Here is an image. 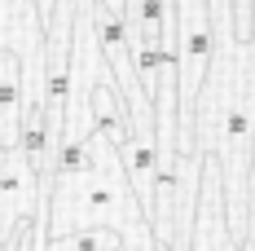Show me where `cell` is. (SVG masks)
Listing matches in <instances>:
<instances>
[{"mask_svg":"<svg viewBox=\"0 0 255 251\" xmlns=\"http://www.w3.org/2000/svg\"><path fill=\"white\" fill-rule=\"evenodd\" d=\"M40 212V172L18 146H0V243L18 238Z\"/></svg>","mask_w":255,"mask_h":251,"instance_id":"obj_2","label":"cell"},{"mask_svg":"<svg viewBox=\"0 0 255 251\" xmlns=\"http://www.w3.org/2000/svg\"><path fill=\"white\" fill-rule=\"evenodd\" d=\"M35 9H40V22L49 18V9H53V0H35Z\"/></svg>","mask_w":255,"mask_h":251,"instance_id":"obj_8","label":"cell"},{"mask_svg":"<svg viewBox=\"0 0 255 251\" xmlns=\"http://www.w3.org/2000/svg\"><path fill=\"white\" fill-rule=\"evenodd\" d=\"M26 225H31V221H26ZM26 225H22V234H18V238H9V243H0V251H22V238H26Z\"/></svg>","mask_w":255,"mask_h":251,"instance_id":"obj_7","label":"cell"},{"mask_svg":"<svg viewBox=\"0 0 255 251\" xmlns=\"http://www.w3.org/2000/svg\"><path fill=\"white\" fill-rule=\"evenodd\" d=\"M22 132V57L0 44V146H18Z\"/></svg>","mask_w":255,"mask_h":251,"instance_id":"obj_4","label":"cell"},{"mask_svg":"<svg viewBox=\"0 0 255 251\" xmlns=\"http://www.w3.org/2000/svg\"><path fill=\"white\" fill-rule=\"evenodd\" d=\"M185 251H238L225 216V190H220V163L216 154H203V176H198V203H194V225Z\"/></svg>","mask_w":255,"mask_h":251,"instance_id":"obj_3","label":"cell"},{"mask_svg":"<svg viewBox=\"0 0 255 251\" xmlns=\"http://www.w3.org/2000/svg\"><path fill=\"white\" fill-rule=\"evenodd\" d=\"M88 124H93V132H102L110 146H119L128 137L132 115H128V101L119 97L115 79H97L93 84V93H88Z\"/></svg>","mask_w":255,"mask_h":251,"instance_id":"obj_5","label":"cell"},{"mask_svg":"<svg viewBox=\"0 0 255 251\" xmlns=\"http://www.w3.org/2000/svg\"><path fill=\"white\" fill-rule=\"evenodd\" d=\"M44 251H124V247H119V234H110V229H79L66 238H49Z\"/></svg>","mask_w":255,"mask_h":251,"instance_id":"obj_6","label":"cell"},{"mask_svg":"<svg viewBox=\"0 0 255 251\" xmlns=\"http://www.w3.org/2000/svg\"><path fill=\"white\" fill-rule=\"evenodd\" d=\"M44 229L49 238H66L79 229H110L124 251H154V234L132 194L119 163V150L102 132H88V163L71 176H53L44 194Z\"/></svg>","mask_w":255,"mask_h":251,"instance_id":"obj_1","label":"cell"}]
</instances>
